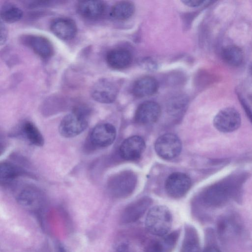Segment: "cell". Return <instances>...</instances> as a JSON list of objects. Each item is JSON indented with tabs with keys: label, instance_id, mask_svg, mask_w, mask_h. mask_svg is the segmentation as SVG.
<instances>
[{
	"label": "cell",
	"instance_id": "6da1fadb",
	"mask_svg": "<svg viewBox=\"0 0 252 252\" xmlns=\"http://www.w3.org/2000/svg\"><path fill=\"white\" fill-rule=\"evenodd\" d=\"M246 175H233L206 188L200 195V200L207 207L218 208L224 205L230 198L240 197Z\"/></svg>",
	"mask_w": 252,
	"mask_h": 252
},
{
	"label": "cell",
	"instance_id": "7a4b0ae2",
	"mask_svg": "<svg viewBox=\"0 0 252 252\" xmlns=\"http://www.w3.org/2000/svg\"><path fill=\"white\" fill-rule=\"evenodd\" d=\"M172 221V216L168 207L156 205L149 210L145 224L146 229L151 234L163 237L169 232Z\"/></svg>",
	"mask_w": 252,
	"mask_h": 252
},
{
	"label": "cell",
	"instance_id": "3957f363",
	"mask_svg": "<svg viewBox=\"0 0 252 252\" xmlns=\"http://www.w3.org/2000/svg\"><path fill=\"white\" fill-rule=\"evenodd\" d=\"M89 110L85 106H79L65 116L59 127L60 134L65 138L76 137L87 128Z\"/></svg>",
	"mask_w": 252,
	"mask_h": 252
},
{
	"label": "cell",
	"instance_id": "277c9868",
	"mask_svg": "<svg viewBox=\"0 0 252 252\" xmlns=\"http://www.w3.org/2000/svg\"><path fill=\"white\" fill-rule=\"evenodd\" d=\"M182 147V142L179 138L171 133L161 135L155 143V149L158 155L166 160L177 157L181 152Z\"/></svg>",
	"mask_w": 252,
	"mask_h": 252
},
{
	"label": "cell",
	"instance_id": "5b68a950",
	"mask_svg": "<svg viewBox=\"0 0 252 252\" xmlns=\"http://www.w3.org/2000/svg\"><path fill=\"white\" fill-rule=\"evenodd\" d=\"M119 93L118 85L113 80L103 78L98 79L92 86L91 95L96 101L111 103L117 98Z\"/></svg>",
	"mask_w": 252,
	"mask_h": 252
},
{
	"label": "cell",
	"instance_id": "8992f818",
	"mask_svg": "<svg viewBox=\"0 0 252 252\" xmlns=\"http://www.w3.org/2000/svg\"><path fill=\"white\" fill-rule=\"evenodd\" d=\"M241 123L239 112L233 107H226L220 110L214 117L213 124L219 131L228 133L237 129Z\"/></svg>",
	"mask_w": 252,
	"mask_h": 252
},
{
	"label": "cell",
	"instance_id": "52a82bcc",
	"mask_svg": "<svg viewBox=\"0 0 252 252\" xmlns=\"http://www.w3.org/2000/svg\"><path fill=\"white\" fill-rule=\"evenodd\" d=\"M136 177L130 171H124L114 176L109 183V188L113 195L118 197L129 195L134 190Z\"/></svg>",
	"mask_w": 252,
	"mask_h": 252
},
{
	"label": "cell",
	"instance_id": "ba28073f",
	"mask_svg": "<svg viewBox=\"0 0 252 252\" xmlns=\"http://www.w3.org/2000/svg\"><path fill=\"white\" fill-rule=\"evenodd\" d=\"M191 185V180L187 174L176 172L171 174L166 179L165 189L170 197L179 198L187 193Z\"/></svg>",
	"mask_w": 252,
	"mask_h": 252
},
{
	"label": "cell",
	"instance_id": "9c48e42d",
	"mask_svg": "<svg viewBox=\"0 0 252 252\" xmlns=\"http://www.w3.org/2000/svg\"><path fill=\"white\" fill-rule=\"evenodd\" d=\"M20 40L35 54L43 59H48L54 54V49L51 42L46 37L35 34L22 36Z\"/></svg>",
	"mask_w": 252,
	"mask_h": 252
},
{
	"label": "cell",
	"instance_id": "30bf717a",
	"mask_svg": "<svg viewBox=\"0 0 252 252\" xmlns=\"http://www.w3.org/2000/svg\"><path fill=\"white\" fill-rule=\"evenodd\" d=\"M116 137V129L110 123L96 125L92 130L89 140L91 145L96 148H105L111 145Z\"/></svg>",
	"mask_w": 252,
	"mask_h": 252
},
{
	"label": "cell",
	"instance_id": "8fae6325",
	"mask_svg": "<svg viewBox=\"0 0 252 252\" xmlns=\"http://www.w3.org/2000/svg\"><path fill=\"white\" fill-rule=\"evenodd\" d=\"M18 203L24 208L38 211L42 207L44 202L43 193L38 189L28 186L23 188L16 197Z\"/></svg>",
	"mask_w": 252,
	"mask_h": 252
},
{
	"label": "cell",
	"instance_id": "7c38bea8",
	"mask_svg": "<svg viewBox=\"0 0 252 252\" xmlns=\"http://www.w3.org/2000/svg\"><path fill=\"white\" fill-rule=\"evenodd\" d=\"M145 148L144 139L139 136L133 135L127 138L122 143L119 152L123 159L134 161L141 157Z\"/></svg>",
	"mask_w": 252,
	"mask_h": 252
},
{
	"label": "cell",
	"instance_id": "4fadbf2b",
	"mask_svg": "<svg viewBox=\"0 0 252 252\" xmlns=\"http://www.w3.org/2000/svg\"><path fill=\"white\" fill-rule=\"evenodd\" d=\"M160 114V107L158 103L153 101H147L141 103L137 108L134 120L140 125H150L156 122Z\"/></svg>",
	"mask_w": 252,
	"mask_h": 252
},
{
	"label": "cell",
	"instance_id": "5bb4252c",
	"mask_svg": "<svg viewBox=\"0 0 252 252\" xmlns=\"http://www.w3.org/2000/svg\"><path fill=\"white\" fill-rule=\"evenodd\" d=\"M50 30L58 38L63 40L72 39L77 32V27L71 19L62 17L53 20L50 24Z\"/></svg>",
	"mask_w": 252,
	"mask_h": 252
},
{
	"label": "cell",
	"instance_id": "9a60e30c",
	"mask_svg": "<svg viewBox=\"0 0 252 252\" xmlns=\"http://www.w3.org/2000/svg\"><path fill=\"white\" fill-rule=\"evenodd\" d=\"M151 200L143 197L127 206L122 213L121 221L123 223H130L140 219L148 209Z\"/></svg>",
	"mask_w": 252,
	"mask_h": 252
},
{
	"label": "cell",
	"instance_id": "2e32d148",
	"mask_svg": "<svg viewBox=\"0 0 252 252\" xmlns=\"http://www.w3.org/2000/svg\"><path fill=\"white\" fill-rule=\"evenodd\" d=\"M78 13L84 18L96 20L104 14L105 4L101 0L80 1L76 6Z\"/></svg>",
	"mask_w": 252,
	"mask_h": 252
},
{
	"label": "cell",
	"instance_id": "e0dca14e",
	"mask_svg": "<svg viewBox=\"0 0 252 252\" xmlns=\"http://www.w3.org/2000/svg\"><path fill=\"white\" fill-rule=\"evenodd\" d=\"M106 61L111 68L121 69L127 67L131 63L132 55L130 51L126 49H114L107 52Z\"/></svg>",
	"mask_w": 252,
	"mask_h": 252
},
{
	"label": "cell",
	"instance_id": "ac0fdd59",
	"mask_svg": "<svg viewBox=\"0 0 252 252\" xmlns=\"http://www.w3.org/2000/svg\"><path fill=\"white\" fill-rule=\"evenodd\" d=\"M158 88L157 80L150 76H145L135 81L132 87V93L137 97H143L155 94Z\"/></svg>",
	"mask_w": 252,
	"mask_h": 252
},
{
	"label": "cell",
	"instance_id": "d6986e66",
	"mask_svg": "<svg viewBox=\"0 0 252 252\" xmlns=\"http://www.w3.org/2000/svg\"><path fill=\"white\" fill-rule=\"evenodd\" d=\"M180 252H200L199 239L196 229L187 224Z\"/></svg>",
	"mask_w": 252,
	"mask_h": 252
},
{
	"label": "cell",
	"instance_id": "ffe728a7",
	"mask_svg": "<svg viewBox=\"0 0 252 252\" xmlns=\"http://www.w3.org/2000/svg\"><path fill=\"white\" fill-rule=\"evenodd\" d=\"M21 130L24 137L32 145L37 147H42L44 145L42 134L32 122H25L21 126Z\"/></svg>",
	"mask_w": 252,
	"mask_h": 252
},
{
	"label": "cell",
	"instance_id": "44dd1931",
	"mask_svg": "<svg viewBox=\"0 0 252 252\" xmlns=\"http://www.w3.org/2000/svg\"><path fill=\"white\" fill-rule=\"evenodd\" d=\"M221 57L224 62L228 65L237 66L243 63L244 53L239 47L230 45L222 49Z\"/></svg>",
	"mask_w": 252,
	"mask_h": 252
},
{
	"label": "cell",
	"instance_id": "7402d4cb",
	"mask_svg": "<svg viewBox=\"0 0 252 252\" xmlns=\"http://www.w3.org/2000/svg\"><path fill=\"white\" fill-rule=\"evenodd\" d=\"M135 6L129 1H121L115 3L111 8L110 15L118 20H126L134 14Z\"/></svg>",
	"mask_w": 252,
	"mask_h": 252
},
{
	"label": "cell",
	"instance_id": "603a6c76",
	"mask_svg": "<svg viewBox=\"0 0 252 252\" xmlns=\"http://www.w3.org/2000/svg\"><path fill=\"white\" fill-rule=\"evenodd\" d=\"M25 172L13 163L3 162L0 166V179L2 183H9L23 175Z\"/></svg>",
	"mask_w": 252,
	"mask_h": 252
},
{
	"label": "cell",
	"instance_id": "cb8c5ba5",
	"mask_svg": "<svg viewBox=\"0 0 252 252\" xmlns=\"http://www.w3.org/2000/svg\"><path fill=\"white\" fill-rule=\"evenodd\" d=\"M23 16V11L16 5L11 3L3 4L0 8L1 20L12 23L19 21Z\"/></svg>",
	"mask_w": 252,
	"mask_h": 252
},
{
	"label": "cell",
	"instance_id": "d4e9b609",
	"mask_svg": "<svg viewBox=\"0 0 252 252\" xmlns=\"http://www.w3.org/2000/svg\"><path fill=\"white\" fill-rule=\"evenodd\" d=\"M144 252H168L162 240L151 241L147 246Z\"/></svg>",
	"mask_w": 252,
	"mask_h": 252
},
{
	"label": "cell",
	"instance_id": "484cf974",
	"mask_svg": "<svg viewBox=\"0 0 252 252\" xmlns=\"http://www.w3.org/2000/svg\"><path fill=\"white\" fill-rule=\"evenodd\" d=\"M8 35L7 30L4 22L0 21V45L4 44L6 41Z\"/></svg>",
	"mask_w": 252,
	"mask_h": 252
},
{
	"label": "cell",
	"instance_id": "4316f807",
	"mask_svg": "<svg viewBox=\"0 0 252 252\" xmlns=\"http://www.w3.org/2000/svg\"><path fill=\"white\" fill-rule=\"evenodd\" d=\"M115 252H133V251L128 244L123 243L118 246Z\"/></svg>",
	"mask_w": 252,
	"mask_h": 252
},
{
	"label": "cell",
	"instance_id": "83f0119b",
	"mask_svg": "<svg viewBox=\"0 0 252 252\" xmlns=\"http://www.w3.org/2000/svg\"><path fill=\"white\" fill-rule=\"evenodd\" d=\"M185 5L190 7H196L202 5L205 1L200 0H185L182 1Z\"/></svg>",
	"mask_w": 252,
	"mask_h": 252
},
{
	"label": "cell",
	"instance_id": "f1b7e54d",
	"mask_svg": "<svg viewBox=\"0 0 252 252\" xmlns=\"http://www.w3.org/2000/svg\"><path fill=\"white\" fill-rule=\"evenodd\" d=\"M55 248L56 252H67L64 245L60 241L55 242Z\"/></svg>",
	"mask_w": 252,
	"mask_h": 252
},
{
	"label": "cell",
	"instance_id": "f546056e",
	"mask_svg": "<svg viewBox=\"0 0 252 252\" xmlns=\"http://www.w3.org/2000/svg\"><path fill=\"white\" fill-rule=\"evenodd\" d=\"M202 252H220V250L216 246L210 245L206 247Z\"/></svg>",
	"mask_w": 252,
	"mask_h": 252
}]
</instances>
